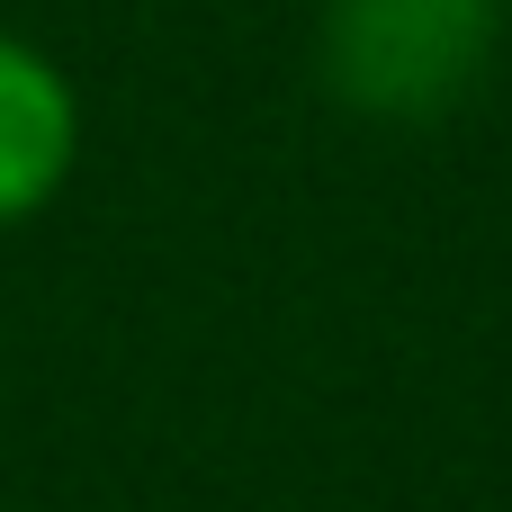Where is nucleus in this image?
<instances>
[{
	"instance_id": "f257e3e1",
	"label": "nucleus",
	"mask_w": 512,
	"mask_h": 512,
	"mask_svg": "<svg viewBox=\"0 0 512 512\" xmlns=\"http://www.w3.org/2000/svg\"><path fill=\"white\" fill-rule=\"evenodd\" d=\"M495 54V0H324V81L360 117H441Z\"/></svg>"
},
{
	"instance_id": "f03ea898",
	"label": "nucleus",
	"mask_w": 512,
	"mask_h": 512,
	"mask_svg": "<svg viewBox=\"0 0 512 512\" xmlns=\"http://www.w3.org/2000/svg\"><path fill=\"white\" fill-rule=\"evenodd\" d=\"M81 162V90L72 72L0 27V234L54 207V189Z\"/></svg>"
}]
</instances>
